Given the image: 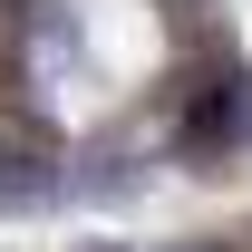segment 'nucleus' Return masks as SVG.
<instances>
[{"label": "nucleus", "mask_w": 252, "mask_h": 252, "mask_svg": "<svg viewBox=\"0 0 252 252\" xmlns=\"http://www.w3.org/2000/svg\"><path fill=\"white\" fill-rule=\"evenodd\" d=\"M185 252H223V243H185Z\"/></svg>", "instance_id": "nucleus-2"}, {"label": "nucleus", "mask_w": 252, "mask_h": 252, "mask_svg": "<svg viewBox=\"0 0 252 252\" xmlns=\"http://www.w3.org/2000/svg\"><path fill=\"white\" fill-rule=\"evenodd\" d=\"M39 194H59V136L39 126H0V214H20Z\"/></svg>", "instance_id": "nucleus-1"}]
</instances>
